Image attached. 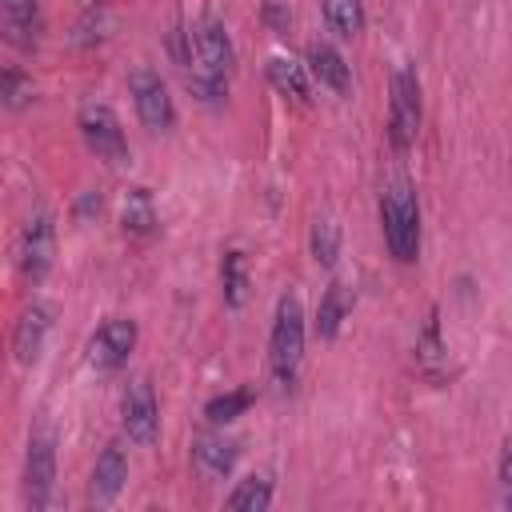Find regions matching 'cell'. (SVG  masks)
I'll list each match as a JSON object with an SVG mask.
<instances>
[{
	"mask_svg": "<svg viewBox=\"0 0 512 512\" xmlns=\"http://www.w3.org/2000/svg\"><path fill=\"white\" fill-rule=\"evenodd\" d=\"M380 228H384V244L400 264H412L420 256V204L412 184L392 180L380 192Z\"/></svg>",
	"mask_w": 512,
	"mask_h": 512,
	"instance_id": "obj_1",
	"label": "cell"
},
{
	"mask_svg": "<svg viewBox=\"0 0 512 512\" xmlns=\"http://www.w3.org/2000/svg\"><path fill=\"white\" fill-rule=\"evenodd\" d=\"M268 356H272V372L280 384L296 380L300 356H304V308L296 292H284L276 300V316H272V336H268Z\"/></svg>",
	"mask_w": 512,
	"mask_h": 512,
	"instance_id": "obj_2",
	"label": "cell"
},
{
	"mask_svg": "<svg viewBox=\"0 0 512 512\" xmlns=\"http://www.w3.org/2000/svg\"><path fill=\"white\" fill-rule=\"evenodd\" d=\"M56 488V436L48 428H36L28 436L24 452V500L32 512H44Z\"/></svg>",
	"mask_w": 512,
	"mask_h": 512,
	"instance_id": "obj_3",
	"label": "cell"
},
{
	"mask_svg": "<svg viewBox=\"0 0 512 512\" xmlns=\"http://www.w3.org/2000/svg\"><path fill=\"white\" fill-rule=\"evenodd\" d=\"M420 132V80L408 64L392 72V104H388V140L392 148H408Z\"/></svg>",
	"mask_w": 512,
	"mask_h": 512,
	"instance_id": "obj_4",
	"label": "cell"
},
{
	"mask_svg": "<svg viewBox=\"0 0 512 512\" xmlns=\"http://www.w3.org/2000/svg\"><path fill=\"white\" fill-rule=\"evenodd\" d=\"M76 128H80L84 144L96 152V160H104V164H124L128 160L124 128H120V120H116V112L108 104H84Z\"/></svg>",
	"mask_w": 512,
	"mask_h": 512,
	"instance_id": "obj_5",
	"label": "cell"
},
{
	"mask_svg": "<svg viewBox=\"0 0 512 512\" xmlns=\"http://www.w3.org/2000/svg\"><path fill=\"white\" fill-rule=\"evenodd\" d=\"M128 92H132L136 116H140V124H144L148 132H168V128L176 124V104H172V96H168V84H164L156 72H148V68L132 72V76H128Z\"/></svg>",
	"mask_w": 512,
	"mask_h": 512,
	"instance_id": "obj_6",
	"label": "cell"
},
{
	"mask_svg": "<svg viewBox=\"0 0 512 512\" xmlns=\"http://www.w3.org/2000/svg\"><path fill=\"white\" fill-rule=\"evenodd\" d=\"M120 424L128 432V440L136 444H152L156 432H160V408H156V392L152 384L140 376V380H128L124 396H120Z\"/></svg>",
	"mask_w": 512,
	"mask_h": 512,
	"instance_id": "obj_7",
	"label": "cell"
},
{
	"mask_svg": "<svg viewBox=\"0 0 512 512\" xmlns=\"http://www.w3.org/2000/svg\"><path fill=\"white\" fill-rule=\"evenodd\" d=\"M132 348H136V324L128 316H112V320H104L92 332V340H88V364L100 368V372H116L128 360Z\"/></svg>",
	"mask_w": 512,
	"mask_h": 512,
	"instance_id": "obj_8",
	"label": "cell"
},
{
	"mask_svg": "<svg viewBox=\"0 0 512 512\" xmlns=\"http://www.w3.org/2000/svg\"><path fill=\"white\" fill-rule=\"evenodd\" d=\"M52 256H56V228H52V216H48V212H36V216H28V224H24V232H20V272L36 284V280L48 276Z\"/></svg>",
	"mask_w": 512,
	"mask_h": 512,
	"instance_id": "obj_9",
	"label": "cell"
},
{
	"mask_svg": "<svg viewBox=\"0 0 512 512\" xmlns=\"http://www.w3.org/2000/svg\"><path fill=\"white\" fill-rule=\"evenodd\" d=\"M124 480H128V456H124V448L112 440V444H104V452L96 456V468H92V484H88V500L92 504H112L116 496H120V488H124Z\"/></svg>",
	"mask_w": 512,
	"mask_h": 512,
	"instance_id": "obj_10",
	"label": "cell"
},
{
	"mask_svg": "<svg viewBox=\"0 0 512 512\" xmlns=\"http://www.w3.org/2000/svg\"><path fill=\"white\" fill-rule=\"evenodd\" d=\"M48 328H52V312H48V304H28V308L20 312L16 332H12V352H16L20 364H32V360L40 356Z\"/></svg>",
	"mask_w": 512,
	"mask_h": 512,
	"instance_id": "obj_11",
	"label": "cell"
},
{
	"mask_svg": "<svg viewBox=\"0 0 512 512\" xmlns=\"http://www.w3.org/2000/svg\"><path fill=\"white\" fill-rule=\"evenodd\" d=\"M192 464H196V472L204 480H224L232 472V464H236V444L228 436H212L208 432V436H200L192 444Z\"/></svg>",
	"mask_w": 512,
	"mask_h": 512,
	"instance_id": "obj_12",
	"label": "cell"
},
{
	"mask_svg": "<svg viewBox=\"0 0 512 512\" xmlns=\"http://www.w3.org/2000/svg\"><path fill=\"white\" fill-rule=\"evenodd\" d=\"M0 20H4V36L16 48H32L40 36V4L36 0H0Z\"/></svg>",
	"mask_w": 512,
	"mask_h": 512,
	"instance_id": "obj_13",
	"label": "cell"
},
{
	"mask_svg": "<svg viewBox=\"0 0 512 512\" xmlns=\"http://www.w3.org/2000/svg\"><path fill=\"white\" fill-rule=\"evenodd\" d=\"M308 64H312V76H316L320 84H328L336 96H348V88H352V72H348V60H344L332 44L316 40V44L308 48Z\"/></svg>",
	"mask_w": 512,
	"mask_h": 512,
	"instance_id": "obj_14",
	"label": "cell"
},
{
	"mask_svg": "<svg viewBox=\"0 0 512 512\" xmlns=\"http://www.w3.org/2000/svg\"><path fill=\"white\" fill-rule=\"evenodd\" d=\"M348 312H352V292H348L344 280H332L324 288V296H320V308H316V332L324 340H332L340 332V324H344Z\"/></svg>",
	"mask_w": 512,
	"mask_h": 512,
	"instance_id": "obj_15",
	"label": "cell"
},
{
	"mask_svg": "<svg viewBox=\"0 0 512 512\" xmlns=\"http://www.w3.org/2000/svg\"><path fill=\"white\" fill-rule=\"evenodd\" d=\"M268 80H272V88L276 92H284V96H292V100H308V72H304V64H296V60H288V56H272L268 60Z\"/></svg>",
	"mask_w": 512,
	"mask_h": 512,
	"instance_id": "obj_16",
	"label": "cell"
},
{
	"mask_svg": "<svg viewBox=\"0 0 512 512\" xmlns=\"http://www.w3.org/2000/svg\"><path fill=\"white\" fill-rule=\"evenodd\" d=\"M324 20L336 36L352 40L364 32V4L360 0H324Z\"/></svg>",
	"mask_w": 512,
	"mask_h": 512,
	"instance_id": "obj_17",
	"label": "cell"
},
{
	"mask_svg": "<svg viewBox=\"0 0 512 512\" xmlns=\"http://www.w3.org/2000/svg\"><path fill=\"white\" fill-rule=\"evenodd\" d=\"M272 504V480L268 476H248L228 492V508L236 512H264Z\"/></svg>",
	"mask_w": 512,
	"mask_h": 512,
	"instance_id": "obj_18",
	"label": "cell"
},
{
	"mask_svg": "<svg viewBox=\"0 0 512 512\" xmlns=\"http://www.w3.org/2000/svg\"><path fill=\"white\" fill-rule=\"evenodd\" d=\"M120 220H124V228L128 232H152L156 228V208H152V196L144 192V188H132L128 196H124V212H120Z\"/></svg>",
	"mask_w": 512,
	"mask_h": 512,
	"instance_id": "obj_19",
	"label": "cell"
},
{
	"mask_svg": "<svg viewBox=\"0 0 512 512\" xmlns=\"http://www.w3.org/2000/svg\"><path fill=\"white\" fill-rule=\"evenodd\" d=\"M308 244H312V260L324 264V268H332L336 256H340V228H336L332 220H316Z\"/></svg>",
	"mask_w": 512,
	"mask_h": 512,
	"instance_id": "obj_20",
	"label": "cell"
},
{
	"mask_svg": "<svg viewBox=\"0 0 512 512\" xmlns=\"http://www.w3.org/2000/svg\"><path fill=\"white\" fill-rule=\"evenodd\" d=\"M220 284H224V304L240 308L244 304V292H248V276H244V256L240 252H228L224 264H220Z\"/></svg>",
	"mask_w": 512,
	"mask_h": 512,
	"instance_id": "obj_21",
	"label": "cell"
},
{
	"mask_svg": "<svg viewBox=\"0 0 512 512\" xmlns=\"http://www.w3.org/2000/svg\"><path fill=\"white\" fill-rule=\"evenodd\" d=\"M248 404H252V392H248V388H236V392L212 396V400H208V408H204V416H208L212 424H228V420H236Z\"/></svg>",
	"mask_w": 512,
	"mask_h": 512,
	"instance_id": "obj_22",
	"label": "cell"
},
{
	"mask_svg": "<svg viewBox=\"0 0 512 512\" xmlns=\"http://www.w3.org/2000/svg\"><path fill=\"white\" fill-rule=\"evenodd\" d=\"M28 96H32V80H24L16 68H8L4 72V104L8 108H20Z\"/></svg>",
	"mask_w": 512,
	"mask_h": 512,
	"instance_id": "obj_23",
	"label": "cell"
},
{
	"mask_svg": "<svg viewBox=\"0 0 512 512\" xmlns=\"http://www.w3.org/2000/svg\"><path fill=\"white\" fill-rule=\"evenodd\" d=\"M264 24L276 32V36H288V24H292V12L280 4V0H268L264 4Z\"/></svg>",
	"mask_w": 512,
	"mask_h": 512,
	"instance_id": "obj_24",
	"label": "cell"
},
{
	"mask_svg": "<svg viewBox=\"0 0 512 512\" xmlns=\"http://www.w3.org/2000/svg\"><path fill=\"white\" fill-rule=\"evenodd\" d=\"M496 476H500V488H504V504L512 508V440H504V448H500Z\"/></svg>",
	"mask_w": 512,
	"mask_h": 512,
	"instance_id": "obj_25",
	"label": "cell"
},
{
	"mask_svg": "<svg viewBox=\"0 0 512 512\" xmlns=\"http://www.w3.org/2000/svg\"><path fill=\"white\" fill-rule=\"evenodd\" d=\"M440 356V336H436V316L428 320V328H424V340H420V360H436Z\"/></svg>",
	"mask_w": 512,
	"mask_h": 512,
	"instance_id": "obj_26",
	"label": "cell"
},
{
	"mask_svg": "<svg viewBox=\"0 0 512 512\" xmlns=\"http://www.w3.org/2000/svg\"><path fill=\"white\" fill-rule=\"evenodd\" d=\"M100 212V196L96 192H84L80 200H76V220H88V216H96Z\"/></svg>",
	"mask_w": 512,
	"mask_h": 512,
	"instance_id": "obj_27",
	"label": "cell"
}]
</instances>
